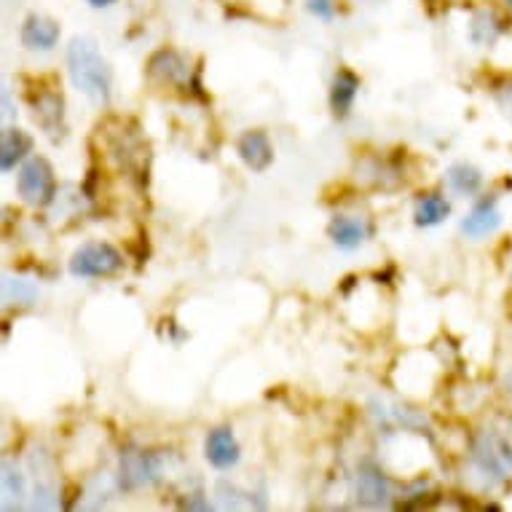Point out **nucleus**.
Listing matches in <instances>:
<instances>
[{
	"mask_svg": "<svg viewBox=\"0 0 512 512\" xmlns=\"http://www.w3.org/2000/svg\"><path fill=\"white\" fill-rule=\"evenodd\" d=\"M204 456H207V462L212 467H218V470H228V467H234L239 462V456H242V448L236 443L234 432L228 427H218L212 429L210 435H207V443H204Z\"/></svg>",
	"mask_w": 512,
	"mask_h": 512,
	"instance_id": "8",
	"label": "nucleus"
},
{
	"mask_svg": "<svg viewBox=\"0 0 512 512\" xmlns=\"http://www.w3.org/2000/svg\"><path fill=\"white\" fill-rule=\"evenodd\" d=\"M328 234L341 250H357L368 239V226H365V220L352 218V215H336L330 220Z\"/></svg>",
	"mask_w": 512,
	"mask_h": 512,
	"instance_id": "12",
	"label": "nucleus"
},
{
	"mask_svg": "<svg viewBox=\"0 0 512 512\" xmlns=\"http://www.w3.org/2000/svg\"><path fill=\"white\" fill-rule=\"evenodd\" d=\"M159 478V464L156 459L140 451H129L121 459V483L126 486H145Z\"/></svg>",
	"mask_w": 512,
	"mask_h": 512,
	"instance_id": "11",
	"label": "nucleus"
},
{
	"mask_svg": "<svg viewBox=\"0 0 512 512\" xmlns=\"http://www.w3.org/2000/svg\"><path fill=\"white\" fill-rule=\"evenodd\" d=\"M3 116H6V118L14 116V105H11L9 89H3Z\"/></svg>",
	"mask_w": 512,
	"mask_h": 512,
	"instance_id": "23",
	"label": "nucleus"
},
{
	"mask_svg": "<svg viewBox=\"0 0 512 512\" xmlns=\"http://www.w3.org/2000/svg\"><path fill=\"white\" fill-rule=\"evenodd\" d=\"M25 478H22V472L14 467L11 462H3V494L9 496V499H17L22 504L25 499Z\"/></svg>",
	"mask_w": 512,
	"mask_h": 512,
	"instance_id": "20",
	"label": "nucleus"
},
{
	"mask_svg": "<svg viewBox=\"0 0 512 512\" xmlns=\"http://www.w3.org/2000/svg\"><path fill=\"white\" fill-rule=\"evenodd\" d=\"M445 177H448V185L459 196H475L480 191V185H483V172L478 167H472V164H464V161L448 169Z\"/></svg>",
	"mask_w": 512,
	"mask_h": 512,
	"instance_id": "16",
	"label": "nucleus"
},
{
	"mask_svg": "<svg viewBox=\"0 0 512 512\" xmlns=\"http://www.w3.org/2000/svg\"><path fill=\"white\" fill-rule=\"evenodd\" d=\"M357 92H360V78L354 76L352 70H338L336 78H333V86H330V108H333L336 118L349 116Z\"/></svg>",
	"mask_w": 512,
	"mask_h": 512,
	"instance_id": "14",
	"label": "nucleus"
},
{
	"mask_svg": "<svg viewBox=\"0 0 512 512\" xmlns=\"http://www.w3.org/2000/svg\"><path fill=\"white\" fill-rule=\"evenodd\" d=\"M499 97V105L507 110V116H512V81L507 86H502V92L496 94Z\"/></svg>",
	"mask_w": 512,
	"mask_h": 512,
	"instance_id": "22",
	"label": "nucleus"
},
{
	"mask_svg": "<svg viewBox=\"0 0 512 512\" xmlns=\"http://www.w3.org/2000/svg\"><path fill=\"white\" fill-rule=\"evenodd\" d=\"M17 191L22 196V202L33 204V207H46L54 202L57 196V180H54V169L46 159L33 156L19 167Z\"/></svg>",
	"mask_w": 512,
	"mask_h": 512,
	"instance_id": "2",
	"label": "nucleus"
},
{
	"mask_svg": "<svg viewBox=\"0 0 512 512\" xmlns=\"http://www.w3.org/2000/svg\"><path fill=\"white\" fill-rule=\"evenodd\" d=\"M389 496H392V491H389L387 478L381 475L376 464H362L357 470V502L362 507H387Z\"/></svg>",
	"mask_w": 512,
	"mask_h": 512,
	"instance_id": "7",
	"label": "nucleus"
},
{
	"mask_svg": "<svg viewBox=\"0 0 512 512\" xmlns=\"http://www.w3.org/2000/svg\"><path fill=\"white\" fill-rule=\"evenodd\" d=\"M239 156L252 172H266L274 161V148H271V140L266 137V132L255 129V132H247L239 140Z\"/></svg>",
	"mask_w": 512,
	"mask_h": 512,
	"instance_id": "9",
	"label": "nucleus"
},
{
	"mask_svg": "<svg viewBox=\"0 0 512 512\" xmlns=\"http://www.w3.org/2000/svg\"><path fill=\"white\" fill-rule=\"evenodd\" d=\"M504 3H507V6H510V9H512V0H504Z\"/></svg>",
	"mask_w": 512,
	"mask_h": 512,
	"instance_id": "25",
	"label": "nucleus"
},
{
	"mask_svg": "<svg viewBox=\"0 0 512 512\" xmlns=\"http://www.w3.org/2000/svg\"><path fill=\"white\" fill-rule=\"evenodd\" d=\"M475 464L478 470L491 480H504L512 475V448L504 443L502 437L480 435V440L475 443Z\"/></svg>",
	"mask_w": 512,
	"mask_h": 512,
	"instance_id": "4",
	"label": "nucleus"
},
{
	"mask_svg": "<svg viewBox=\"0 0 512 512\" xmlns=\"http://www.w3.org/2000/svg\"><path fill=\"white\" fill-rule=\"evenodd\" d=\"M124 266L121 252L108 242H89L78 247L70 258V274L81 279L92 277H113Z\"/></svg>",
	"mask_w": 512,
	"mask_h": 512,
	"instance_id": "3",
	"label": "nucleus"
},
{
	"mask_svg": "<svg viewBox=\"0 0 512 512\" xmlns=\"http://www.w3.org/2000/svg\"><path fill=\"white\" fill-rule=\"evenodd\" d=\"M451 215V204L445 202L440 194H427L421 196L416 204V223L419 226H437Z\"/></svg>",
	"mask_w": 512,
	"mask_h": 512,
	"instance_id": "17",
	"label": "nucleus"
},
{
	"mask_svg": "<svg viewBox=\"0 0 512 512\" xmlns=\"http://www.w3.org/2000/svg\"><path fill=\"white\" fill-rule=\"evenodd\" d=\"M22 43L30 51H51L59 43V25L54 19L33 14L22 25Z\"/></svg>",
	"mask_w": 512,
	"mask_h": 512,
	"instance_id": "10",
	"label": "nucleus"
},
{
	"mask_svg": "<svg viewBox=\"0 0 512 512\" xmlns=\"http://www.w3.org/2000/svg\"><path fill=\"white\" fill-rule=\"evenodd\" d=\"M38 298V287L30 279L3 277V301L6 306H33Z\"/></svg>",
	"mask_w": 512,
	"mask_h": 512,
	"instance_id": "18",
	"label": "nucleus"
},
{
	"mask_svg": "<svg viewBox=\"0 0 512 512\" xmlns=\"http://www.w3.org/2000/svg\"><path fill=\"white\" fill-rule=\"evenodd\" d=\"M472 41L480 43V46H488V43H494L502 33V22L491 14V11H478L475 19H472Z\"/></svg>",
	"mask_w": 512,
	"mask_h": 512,
	"instance_id": "19",
	"label": "nucleus"
},
{
	"mask_svg": "<svg viewBox=\"0 0 512 512\" xmlns=\"http://www.w3.org/2000/svg\"><path fill=\"white\" fill-rule=\"evenodd\" d=\"M306 6H309V11L314 14V17L325 19V22H328V19H333V14H336L333 0H309Z\"/></svg>",
	"mask_w": 512,
	"mask_h": 512,
	"instance_id": "21",
	"label": "nucleus"
},
{
	"mask_svg": "<svg viewBox=\"0 0 512 512\" xmlns=\"http://www.w3.org/2000/svg\"><path fill=\"white\" fill-rule=\"evenodd\" d=\"M86 3H89V6H94V9H110L116 0H86Z\"/></svg>",
	"mask_w": 512,
	"mask_h": 512,
	"instance_id": "24",
	"label": "nucleus"
},
{
	"mask_svg": "<svg viewBox=\"0 0 512 512\" xmlns=\"http://www.w3.org/2000/svg\"><path fill=\"white\" fill-rule=\"evenodd\" d=\"M33 148V137L11 126V129H3V137H0V167L3 172H11L17 167L19 161H25V156Z\"/></svg>",
	"mask_w": 512,
	"mask_h": 512,
	"instance_id": "15",
	"label": "nucleus"
},
{
	"mask_svg": "<svg viewBox=\"0 0 512 512\" xmlns=\"http://www.w3.org/2000/svg\"><path fill=\"white\" fill-rule=\"evenodd\" d=\"M33 108H35V121L49 132L51 137H57V132L62 135V121H65V100L59 97L57 92H41L38 97L33 100Z\"/></svg>",
	"mask_w": 512,
	"mask_h": 512,
	"instance_id": "13",
	"label": "nucleus"
},
{
	"mask_svg": "<svg viewBox=\"0 0 512 512\" xmlns=\"http://www.w3.org/2000/svg\"><path fill=\"white\" fill-rule=\"evenodd\" d=\"M502 226V212H499V204H496V196H486L480 199L470 212L467 218L462 220V231L470 239H486Z\"/></svg>",
	"mask_w": 512,
	"mask_h": 512,
	"instance_id": "6",
	"label": "nucleus"
},
{
	"mask_svg": "<svg viewBox=\"0 0 512 512\" xmlns=\"http://www.w3.org/2000/svg\"><path fill=\"white\" fill-rule=\"evenodd\" d=\"M148 76H151L156 84L185 89L188 81H191V65L185 62V57L180 51L159 49L151 59H148Z\"/></svg>",
	"mask_w": 512,
	"mask_h": 512,
	"instance_id": "5",
	"label": "nucleus"
},
{
	"mask_svg": "<svg viewBox=\"0 0 512 512\" xmlns=\"http://www.w3.org/2000/svg\"><path fill=\"white\" fill-rule=\"evenodd\" d=\"M68 70L73 86L94 105L110 102V68L102 59L97 43L89 38H73L68 46Z\"/></svg>",
	"mask_w": 512,
	"mask_h": 512,
	"instance_id": "1",
	"label": "nucleus"
}]
</instances>
